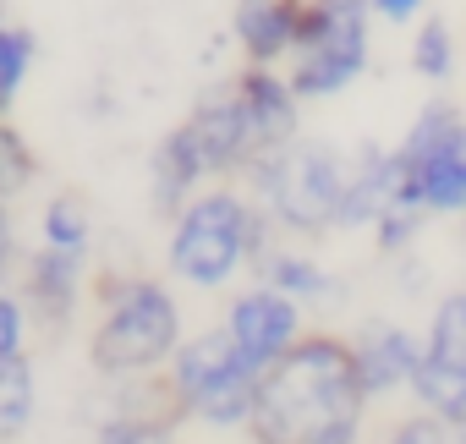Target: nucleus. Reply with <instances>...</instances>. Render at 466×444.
Returning a JSON list of instances; mask_svg holds the SVG:
<instances>
[{"label":"nucleus","mask_w":466,"mask_h":444,"mask_svg":"<svg viewBox=\"0 0 466 444\" xmlns=\"http://www.w3.org/2000/svg\"><path fill=\"white\" fill-rule=\"evenodd\" d=\"M368 378L340 340H302L258 378L253 433L258 444H357Z\"/></svg>","instance_id":"obj_1"},{"label":"nucleus","mask_w":466,"mask_h":444,"mask_svg":"<svg viewBox=\"0 0 466 444\" xmlns=\"http://www.w3.org/2000/svg\"><path fill=\"white\" fill-rule=\"evenodd\" d=\"M368 66V0H308L297 34V99L340 94Z\"/></svg>","instance_id":"obj_2"},{"label":"nucleus","mask_w":466,"mask_h":444,"mask_svg":"<svg viewBox=\"0 0 466 444\" xmlns=\"http://www.w3.org/2000/svg\"><path fill=\"white\" fill-rule=\"evenodd\" d=\"M258 378H264V368L237 351L230 329L203 335L176 351V395L187 411H198L208 422H253Z\"/></svg>","instance_id":"obj_3"},{"label":"nucleus","mask_w":466,"mask_h":444,"mask_svg":"<svg viewBox=\"0 0 466 444\" xmlns=\"http://www.w3.org/2000/svg\"><path fill=\"white\" fill-rule=\"evenodd\" d=\"M181 340V313L170 302V291L137 280L127 286V297H116V308L105 313V324L94 329V368L99 373H143L154 362H165Z\"/></svg>","instance_id":"obj_4"},{"label":"nucleus","mask_w":466,"mask_h":444,"mask_svg":"<svg viewBox=\"0 0 466 444\" xmlns=\"http://www.w3.org/2000/svg\"><path fill=\"white\" fill-rule=\"evenodd\" d=\"M253 247V214L242 197L208 192L181 208L176 237H170V269L192 286H219Z\"/></svg>","instance_id":"obj_5"},{"label":"nucleus","mask_w":466,"mask_h":444,"mask_svg":"<svg viewBox=\"0 0 466 444\" xmlns=\"http://www.w3.org/2000/svg\"><path fill=\"white\" fill-rule=\"evenodd\" d=\"M258 187H264L269 208L286 219L291 231H324V226H335L346 176H340L329 148H319V143H280V148H264Z\"/></svg>","instance_id":"obj_6"},{"label":"nucleus","mask_w":466,"mask_h":444,"mask_svg":"<svg viewBox=\"0 0 466 444\" xmlns=\"http://www.w3.org/2000/svg\"><path fill=\"white\" fill-rule=\"evenodd\" d=\"M411 389L422 406L455 428H466V291L444 297L428 329V351L411 373Z\"/></svg>","instance_id":"obj_7"},{"label":"nucleus","mask_w":466,"mask_h":444,"mask_svg":"<svg viewBox=\"0 0 466 444\" xmlns=\"http://www.w3.org/2000/svg\"><path fill=\"white\" fill-rule=\"evenodd\" d=\"M176 132L203 159V170H230V165H242L248 154H258L253 148V132H248V116H242V99H237V83L214 88L208 99H198V110Z\"/></svg>","instance_id":"obj_8"},{"label":"nucleus","mask_w":466,"mask_h":444,"mask_svg":"<svg viewBox=\"0 0 466 444\" xmlns=\"http://www.w3.org/2000/svg\"><path fill=\"white\" fill-rule=\"evenodd\" d=\"M225 329H230V340H237V351L248 362L269 368L275 357H286L297 346V308L280 291H253V297H242L237 308H230Z\"/></svg>","instance_id":"obj_9"},{"label":"nucleus","mask_w":466,"mask_h":444,"mask_svg":"<svg viewBox=\"0 0 466 444\" xmlns=\"http://www.w3.org/2000/svg\"><path fill=\"white\" fill-rule=\"evenodd\" d=\"M237 99H242V116H248V132H253L258 154L291 143V132H297V88H286L280 77L253 66V72L237 77Z\"/></svg>","instance_id":"obj_10"},{"label":"nucleus","mask_w":466,"mask_h":444,"mask_svg":"<svg viewBox=\"0 0 466 444\" xmlns=\"http://www.w3.org/2000/svg\"><path fill=\"white\" fill-rule=\"evenodd\" d=\"M302 12H308V0H242V6H237V39H242V50L258 66H269L275 56L297 50Z\"/></svg>","instance_id":"obj_11"},{"label":"nucleus","mask_w":466,"mask_h":444,"mask_svg":"<svg viewBox=\"0 0 466 444\" xmlns=\"http://www.w3.org/2000/svg\"><path fill=\"white\" fill-rule=\"evenodd\" d=\"M417 362H422L417 340H411L406 329H390V324H373V329L362 335V346H357V368H362V378H368V395H384V389H395V384H411Z\"/></svg>","instance_id":"obj_12"},{"label":"nucleus","mask_w":466,"mask_h":444,"mask_svg":"<svg viewBox=\"0 0 466 444\" xmlns=\"http://www.w3.org/2000/svg\"><path fill=\"white\" fill-rule=\"evenodd\" d=\"M77 264H83V247H45V253L34 258V269H28V280H34V308H39L50 324H61V318L72 313Z\"/></svg>","instance_id":"obj_13"},{"label":"nucleus","mask_w":466,"mask_h":444,"mask_svg":"<svg viewBox=\"0 0 466 444\" xmlns=\"http://www.w3.org/2000/svg\"><path fill=\"white\" fill-rule=\"evenodd\" d=\"M34 417V373L23 357H0V439L23 433Z\"/></svg>","instance_id":"obj_14"},{"label":"nucleus","mask_w":466,"mask_h":444,"mask_svg":"<svg viewBox=\"0 0 466 444\" xmlns=\"http://www.w3.org/2000/svg\"><path fill=\"white\" fill-rule=\"evenodd\" d=\"M28 61H34V39H28L23 28H0V110H6L12 94L23 88Z\"/></svg>","instance_id":"obj_15"},{"label":"nucleus","mask_w":466,"mask_h":444,"mask_svg":"<svg viewBox=\"0 0 466 444\" xmlns=\"http://www.w3.org/2000/svg\"><path fill=\"white\" fill-rule=\"evenodd\" d=\"M450 61H455V50H450V28L439 23V17H428L422 28H417V45H411V66L422 72V77H450Z\"/></svg>","instance_id":"obj_16"},{"label":"nucleus","mask_w":466,"mask_h":444,"mask_svg":"<svg viewBox=\"0 0 466 444\" xmlns=\"http://www.w3.org/2000/svg\"><path fill=\"white\" fill-rule=\"evenodd\" d=\"M45 242L50 247H88V214L72 197H56L45 208Z\"/></svg>","instance_id":"obj_17"},{"label":"nucleus","mask_w":466,"mask_h":444,"mask_svg":"<svg viewBox=\"0 0 466 444\" xmlns=\"http://www.w3.org/2000/svg\"><path fill=\"white\" fill-rule=\"evenodd\" d=\"M34 181V154H28V143L12 132V126H0V197L6 192H23Z\"/></svg>","instance_id":"obj_18"},{"label":"nucleus","mask_w":466,"mask_h":444,"mask_svg":"<svg viewBox=\"0 0 466 444\" xmlns=\"http://www.w3.org/2000/svg\"><path fill=\"white\" fill-rule=\"evenodd\" d=\"M269 275H275V286H280L286 297H324V291H329V280H324L308 258H275Z\"/></svg>","instance_id":"obj_19"},{"label":"nucleus","mask_w":466,"mask_h":444,"mask_svg":"<svg viewBox=\"0 0 466 444\" xmlns=\"http://www.w3.org/2000/svg\"><path fill=\"white\" fill-rule=\"evenodd\" d=\"M384 444H450V433H444V417H422V422H400Z\"/></svg>","instance_id":"obj_20"},{"label":"nucleus","mask_w":466,"mask_h":444,"mask_svg":"<svg viewBox=\"0 0 466 444\" xmlns=\"http://www.w3.org/2000/svg\"><path fill=\"white\" fill-rule=\"evenodd\" d=\"M0 357H23V313L12 297H0Z\"/></svg>","instance_id":"obj_21"},{"label":"nucleus","mask_w":466,"mask_h":444,"mask_svg":"<svg viewBox=\"0 0 466 444\" xmlns=\"http://www.w3.org/2000/svg\"><path fill=\"white\" fill-rule=\"evenodd\" d=\"M368 6L384 17V23H411L422 12V0H368Z\"/></svg>","instance_id":"obj_22"},{"label":"nucleus","mask_w":466,"mask_h":444,"mask_svg":"<svg viewBox=\"0 0 466 444\" xmlns=\"http://www.w3.org/2000/svg\"><path fill=\"white\" fill-rule=\"evenodd\" d=\"M12 258V226H6V208H0V269H6Z\"/></svg>","instance_id":"obj_23"}]
</instances>
